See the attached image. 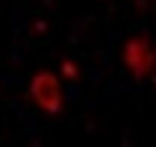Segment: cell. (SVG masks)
Listing matches in <instances>:
<instances>
[{"label": "cell", "instance_id": "6da1fadb", "mask_svg": "<svg viewBox=\"0 0 156 147\" xmlns=\"http://www.w3.org/2000/svg\"><path fill=\"white\" fill-rule=\"evenodd\" d=\"M31 93L41 107L56 113L61 107L59 84L56 77L48 72L38 74L31 83Z\"/></svg>", "mask_w": 156, "mask_h": 147}, {"label": "cell", "instance_id": "7a4b0ae2", "mask_svg": "<svg viewBox=\"0 0 156 147\" xmlns=\"http://www.w3.org/2000/svg\"><path fill=\"white\" fill-rule=\"evenodd\" d=\"M126 63L136 77L140 78L149 72L153 54L149 45L140 40H134L127 45L125 53Z\"/></svg>", "mask_w": 156, "mask_h": 147}, {"label": "cell", "instance_id": "3957f363", "mask_svg": "<svg viewBox=\"0 0 156 147\" xmlns=\"http://www.w3.org/2000/svg\"><path fill=\"white\" fill-rule=\"evenodd\" d=\"M149 72L151 74V78H152V81L156 83V54L153 55L152 66H151V69Z\"/></svg>", "mask_w": 156, "mask_h": 147}]
</instances>
